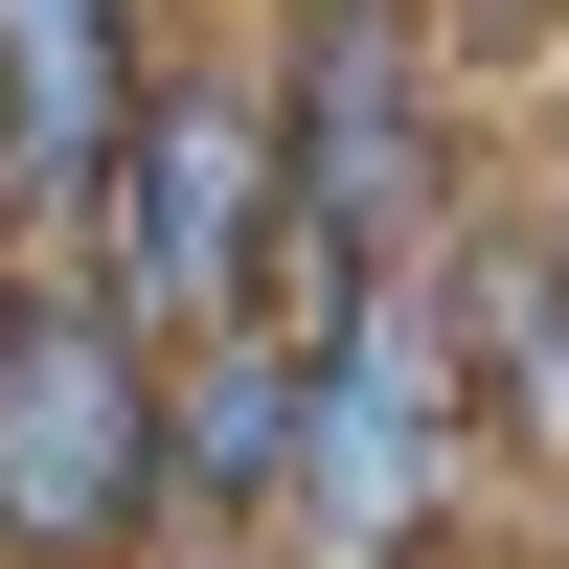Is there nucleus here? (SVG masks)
<instances>
[{"label": "nucleus", "mask_w": 569, "mask_h": 569, "mask_svg": "<svg viewBox=\"0 0 569 569\" xmlns=\"http://www.w3.org/2000/svg\"><path fill=\"white\" fill-rule=\"evenodd\" d=\"M23 273H46V251H23V160H0V297H23Z\"/></svg>", "instance_id": "9"}, {"label": "nucleus", "mask_w": 569, "mask_h": 569, "mask_svg": "<svg viewBox=\"0 0 569 569\" xmlns=\"http://www.w3.org/2000/svg\"><path fill=\"white\" fill-rule=\"evenodd\" d=\"M273 114H297V251H342L365 297H433L456 228H479V137H456V69L410 46V0L297 23L273 46Z\"/></svg>", "instance_id": "3"}, {"label": "nucleus", "mask_w": 569, "mask_h": 569, "mask_svg": "<svg viewBox=\"0 0 569 569\" xmlns=\"http://www.w3.org/2000/svg\"><path fill=\"white\" fill-rule=\"evenodd\" d=\"M206 569H297V547H206Z\"/></svg>", "instance_id": "10"}, {"label": "nucleus", "mask_w": 569, "mask_h": 569, "mask_svg": "<svg viewBox=\"0 0 569 569\" xmlns=\"http://www.w3.org/2000/svg\"><path fill=\"white\" fill-rule=\"evenodd\" d=\"M273 251H297V114H273V46H182L160 114H137V160H114L91 273H114V319H137L160 365H206V342L273 319Z\"/></svg>", "instance_id": "2"}, {"label": "nucleus", "mask_w": 569, "mask_h": 569, "mask_svg": "<svg viewBox=\"0 0 569 569\" xmlns=\"http://www.w3.org/2000/svg\"><path fill=\"white\" fill-rule=\"evenodd\" d=\"M297 23H342V0H297Z\"/></svg>", "instance_id": "11"}, {"label": "nucleus", "mask_w": 569, "mask_h": 569, "mask_svg": "<svg viewBox=\"0 0 569 569\" xmlns=\"http://www.w3.org/2000/svg\"><path fill=\"white\" fill-rule=\"evenodd\" d=\"M137 114H160L137 0H0V160H23V251H46V273H91Z\"/></svg>", "instance_id": "5"}, {"label": "nucleus", "mask_w": 569, "mask_h": 569, "mask_svg": "<svg viewBox=\"0 0 569 569\" xmlns=\"http://www.w3.org/2000/svg\"><path fill=\"white\" fill-rule=\"evenodd\" d=\"M525 206H547V228H569V91H547V160H525Z\"/></svg>", "instance_id": "8"}, {"label": "nucleus", "mask_w": 569, "mask_h": 569, "mask_svg": "<svg viewBox=\"0 0 569 569\" xmlns=\"http://www.w3.org/2000/svg\"><path fill=\"white\" fill-rule=\"evenodd\" d=\"M479 365H456L433 297H365L342 342H319V456H297V569H410L479 501Z\"/></svg>", "instance_id": "4"}, {"label": "nucleus", "mask_w": 569, "mask_h": 569, "mask_svg": "<svg viewBox=\"0 0 569 569\" xmlns=\"http://www.w3.org/2000/svg\"><path fill=\"white\" fill-rule=\"evenodd\" d=\"M182 525V365L114 319V273L0 297V569H137Z\"/></svg>", "instance_id": "1"}, {"label": "nucleus", "mask_w": 569, "mask_h": 569, "mask_svg": "<svg viewBox=\"0 0 569 569\" xmlns=\"http://www.w3.org/2000/svg\"><path fill=\"white\" fill-rule=\"evenodd\" d=\"M433 319H456V365H479V433L525 456V479H569V228L479 206L456 273H433Z\"/></svg>", "instance_id": "6"}, {"label": "nucleus", "mask_w": 569, "mask_h": 569, "mask_svg": "<svg viewBox=\"0 0 569 569\" xmlns=\"http://www.w3.org/2000/svg\"><path fill=\"white\" fill-rule=\"evenodd\" d=\"M297 456H319V365L273 319L182 365V525L206 547H297Z\"/></svg>", "instance_id": "7"}]
</instances>
